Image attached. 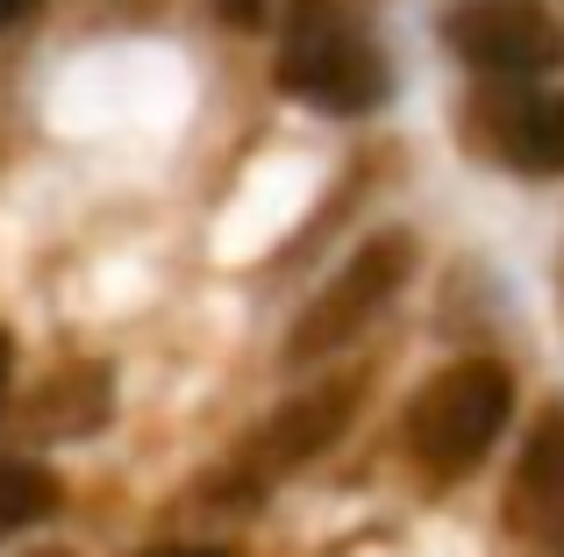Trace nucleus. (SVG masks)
<instances>
[{
	"label": "nucleus",
	"instance_id": "1",
	"mask_svg": "<svg viewBox=\"0 0 564 557\" xmlns=\"http://www.w3.org/2000/svg\"><path fill=\"white\" fill-rule=\"evenodd\" d=\"M272 79L286 100L329 114V122H365L393 100L386 43L372 36L358 0H286Z\"/></svg>",
	"mask_w": 564,
	"mask_h": 557
},
{
	"label": "nucleus",
	"instance_id": "2",
	"mask_svg": "<svg viewBox=\"0 0 564 557\" xmlns=\"http://www.w3.org/2000/svg\"><path fill=\"white\" fill-rule=\"evenodd\" d=\"M508 422H514V372L508 364L500 358H451L400 407V450L414 458V472L451 487L471 465H486V450L508 436Z\"/></svg>",
	"mask_w": 564,
	"mask_h": 557
},
{
	"label": "nucleus",
	"instance_id": "3",
	"mask_svg": "<svg viewBox=\"0 0 564 557\" xmlns=\"http://www.w3.org/2000/svg\"><path fill=\"white\" fill-rule=\"evenodd\" d=\"M414 258H422L414 229H379V237H365L358 251H350L344 265L301 301V315L286 321V343H279L286 372H307V364L344 358L386 307L400 301V286L414 278Z\"/></svg>",
	"mask_w": 564,
	"mask_h": 557
},
{
	"label": "nucleus",
	"instance_id": "4",
	"mask_svg": "<svg viewBox=\"0 0 564 557\" xmlns=\"http://www.w3.org/2000/svg\"><path fill=\"white\" fill-rule=\"evenodd\" d=\"M365 386H372L365 372H329V379H315V386H301L293 401H279L272 415H264L258 429L236 444V458L221 465L215 479H207V501H221V507H250V501H264V493H272L286 472L315 465L322 450H329L336 436L358 422Z\"/></svg>",
	"mask_w": 564,
	"mask_h": 557
},
{
	"label": "nucleus",
	"instance_id": "5",
	"mask_svg": "<svg viewBox=\"0 0 564 557\" xmlns=\"http://www.w3.org/2000/svg\"><path fill=\"white\" fill-rule=\"evenodd\" d=\"M443 51L479 86H543L564 72V22L543 0H451Z\"/></svg>",
	"mask_w": 564,
	"mask_h": 557
},
{
	"label": "nucleus",
	"instance_id": "6",
	"mask_svg": "<svg viewBox=\"0 0 564 557\" xmlns=\"http://www.w3.org/2000/svg\"><path fill=\"white\" fill-rule=\"evenodd\" d=\"M457 143L514 179H564V86H471L457 100Z\"/></svg>",
	"mask_w": 564,
	"mask_h": 557
},
{
	"label": "nucleus",
	"instance_id": "7",
	"mask_svg": "<svg viewBox=\"0 0 564 557\" xmlns=\"http://www.w3.org/2000/svg\"><path fill=\"white\" fill-rule=\"evenodd\" d=\"M500 522L508 536L536 544L543 557L564 550V401H551L522 436V458L508 472V493H500Z\"/></svg>",
	"mask_w": 564,
	"mask_h": 557
},
{
	"label": "nucleus",
	"instance_id": "8",
	"mask_svg": "<svg viewBox=\"0 0 564 557\" xmlns=\"http://www.w3.org/2000/svg\"><path fill=\"white\" fill-rule=\"evenodd\" d=\"M108 415H115V379H108V364H94V358L57 364L22 401V429L43 436V444H79V436L108 429Z\"/></svg>",
	"mask_w": 564,
	"mask_h": 557
},
{
	"label": "nucleus",
	"instance_id": "9",
	"mask_svg": "<svg viewBox=\"0 0 564 557\" xmlns=\"http://www.w3.org/2000/svg\"><path fill=\"white\" fill-rule=\"evenodd\" d=\"M57 501H65V487H57L51 465L36 458H0V544L22 529H36V522L57 515Z\"/></svg>",
	"mask_w": 564,
	"mask_h": 557
},
{
	"label": "nucleus",
	"instance_id": "10",
	"mask_svg": "<svg viewBox=\"0 0 564 557\" xmlns=\"http://www.w3.org/2000/svg\"><path fill=\"white\" fill-rule=\"evenodd\" d=\"M143 557H229V550H215V544H165V550H143Z\"/></svg>",
	"mask_w": 564,
	"mask_h": 557
},
{
	"label": "nucleus",
	"instance_id": "11",
	"mask_svg": "<svg viewBox=\"0 0 564 557\" xmlns=\"http://www.w3.org/2000/svg\"><path fill=\"white\" fill-rule=\"evenodd\" d=\"M215 8L229 14V22H258V14H264V0H215Z\"/></svg>",
	"mask_w": 564,
	"mask_h": 557
},
{
	"label": "nucleus",
	"instance_id": "12",
	"mask_svg": "<svg viewBox=\"0 0 564 557\" xmlns=\"http://www.w3.org/2000/svg\"><path fill=\"white\" fill-rule=\"evenodd\" d=\"M36 14V0H0V29H14V22H29Z\"/></svg>",
	"mask_w": 564,
	"mask_h": 557
},
{
	"label": "nucleus",
	"instance_id": "13",
	"mask_svg": "<svg viewBox=\"0 0 564 557\" xmlns=\"http://www.w3.org/2000/svg\"><path fill=\"white\" fill-rule=\"evenodd\" d=\"M8 372H14V336L0 329V401H8Z\"/></svg>",
	"mask_w": 564,
	"mask_h": 557
},
{
	"label": "nucleus",
	"instance_id": "14",
	"mask_svg": "<svg viewBox=\"0 0 564 557\" xmlns=\"http://www.w3.org/2000/svg\"><path fill=\"white\" fill-rule=\"evenodd\" d=\"M557 293H564V272H557Z\"/></svg>",
	"mask_w": 564,
	"mask_h": 557
},
{
	"label": "nucleus",
	"instance_id": "15",
	"mask_svg": "<svg viewBox=\"0 0 564 557\" xmlns=\"http://www.w3.org/2000/svg\"><path fill=\"white\" fill-rule=\"evenodd\" d=\"M557 557H564V550H557Z\"/></svg>",
	"mask_w": 564,
	"mask_h": 557
}]
</instances>
